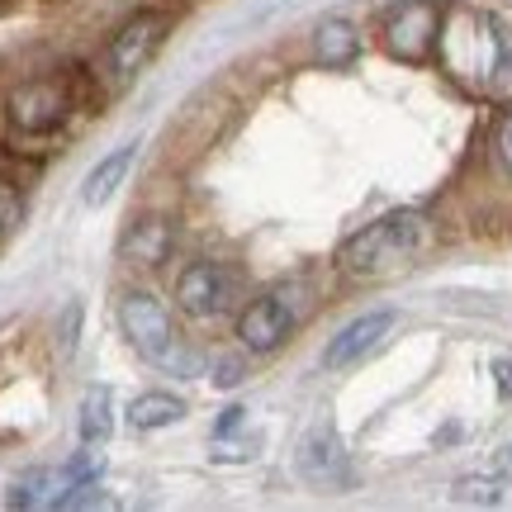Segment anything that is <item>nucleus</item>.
Segmentation results:
<instances>
[{
	"mask_svg": "<svg viewBox=\"0 0 512 512\" xmlns=\"http://www.w3.org/2000/svg\"><path fill=\"white\" fill-rule=\"evenodd\" d=\"M427 242H432V219L422 209H394V214L375 219L370 228H361L356 238H347L342 271L361 275V280H380V275L403 271Z\"/></svg>",
	"mask_w": 512,
	"mask_h": 512,
	"instance_id": "obj_1",
	"label": "nucleus"
},
{
	"mask_svg": "<svg viewBox=\"0 0 512 512\" xmlns=\"http://www.w3.org/2000/svg\"><path fill=\"white\" fill-rule=\"evenodd\" d=\"M119 328H124L128 347L143 351L152 366L176 370V375L200 370V356H195V351L176 337V323H171L166 304H162V299H152L147 290H128L124 299H119Z\"/></svg>",
	"mask_w": 512,
	"mask_h": 512,
	"instance_id": "obj_2",
	"label": "nucleus"
},
{
	"mask_svg": "<svg viewBox=\"0 0 512 512\" xmlns=\"http://www.w3.org/2000/svg\"><path fill=\"white\" fill-rule=\"evenodd\" d=\"M446 57L456 76L470 81H498L512 67V38L503 29V19L494 15H465L456 19V29L446 34Z\"/></svg>",
	"mask_w": 512,
	"mask_h": 512,
	"instance_id": "obj_3",
	"label": "nucleus"
},
{
	"mask_svg": "<svg viewBox=\"0 0 512 512\" xmlns=\"http://www.w3.org/2000/svg\"><path fill=\"white\" fill-rule=\"evenodd\" d=\"M304 309H309V299H304V285H294V280H285V285H275V290H266V294H256L252 304L238 313L242 347L256 351V356L285 347V337L299 328Z\"/></svg>",
	"mask_w": 512,
	"mask_h": 512,
	"instance_id": "obj_4",
	"label": "nucleus"
},
{
	"mask_svg": "<svg viewBox=\"0 0 512 512\" xmlns=\"http://www.w3.org/2000/svg\"><path fill=\"white\" fill-rule=\"evenodd\" d=\"M76 110L72 100V81L62 76H38V81H24L10 100H5V114H10V128L24 133V138H48L67 124V114Z\"/></svg>",
	"mask_w": 512,
	"mask_h": 512,
	"instance_id": "obj_5",
	"label": "nucleus"
},
{
	"mask_svg": "<svg viewBox=\"0 0 512 512\" xmlns=\"http://www.w3.org/2000/svg\"><path fill=\"white\" fill-rule=\"evenodd\" d=\"M238 299H242V280L228 261H209V256H200V261H190V266L176 275V304H181L190 318H200V323L233 313Z\"/></svg>",
	"mask_w": 512,
	"mask_h": 512,
	"instance_id": "obj_6",
	"label": "nucleus"
},
{
	"mask_svg": "<svg viewBox=\"0 0 512 512\" xmlns=\"http://www.w3.org/2000/svg\"><path fill=\"white\" fill-rule=\"evenodd\" d=\"M166 38V15H157V10H147V15H133L119 29V34L110 38V48H105V57H100V86H110V91H124L133 76L147 67V57L162 48Z\"/></svg>",
	"mask_w": 512,
	"mask_h": 512,
	"instance_id": "obj_7",
	"label": "nucleus"
},
{
	"mask_svg": "<svg viewBox=\"0 0 512 512\" xmlns=\"http://www.w3.org/2000/svg\"><path fill=\"white\" fill-rule=\"evenodd\" d=\"M384 48L399 57V62H422V57L437 48L441 38V10L437 0H399L380 24Z\"/></svg>",
	"mask_w": 512,
	"mask_h": 512,
	"instance_id": "obj_8",
	"label": "nucleus"
},
{
	"mask_svg": "<svg viewBox=\"0 0 512 512\" xmlns=\"http://www.w3.org/2000/svg\"><path fill=\"white\" fill-rule=\"evenodd\" d=\"M389 328H394V313H389V309L361 313L356 323H347V328L328 342V351H323V366H328V370H347V366H356V361H366L370 351L389 337Z\"/></svg>",
	"mask_w": 512,
	"mask_h": 512,
	"instance_id": "obj_9",
	"label": "nucleus"
},
{
	"mask_svg": "<svg viewBox=\"0 0 512 512\" xmlns=\"http://www.w3.org/2000/svg\"><path fill=\"white\" fill-rule=\"evenodd\" d=\"M81 484L76 470H29L10 484V508H72Z\"/></svg>",
	"mask_w": 512,
	"mask_h": 512,
	"instance_id": "obj_10",
	"label": "nucleus"
},
{
	"mask_svg": "<svg viewBox=\"0 0 512 512\" xmlns=\"http://www.w3.org/2000/svg\"><path fill=\"white\" fill-rule=\"evenodd\" d=\"M176 247V228L157 214H147V219H133L128 223L124 242H119V252L133 261V266H162L166 256Z\"/></svg>",
	"mask_w": 512,
	"mask_h": 512,
	"instance_id": "obj_11",
	"label": "nucleus"
},
{
	"mask_svg": "<svg viewBox=\"0 0 512 512\" xmlns=\"http://www.w3.org/2000/svg\"><path fill=\"white\" fill-rule=\"evenodd\" d=\"M294 460H299V475L309 484H342L347 479V451L332 432H309Z\"/></svg>",
	"mask_w": 512,
	"mask_h": 512,
	"instance_id": "obj_12",
	"label": "nucleus"
},
{
	"mask_svg": "<svg viewBox=\"0 0 512 512\" xmlns=\"http://www.w3.org/2000/svg\"><path fill=\"white\" fill-rule=\"evenodd\" d=\"M361 53V34L347 19H323L313 29V62L318 67H347L351 57Z\"/></svg>",
	"mask_w": 512,
	"mask_h": 512,
	"instance_id": "obj_13",
	"label": "nucleus"
},
{
	"mask_svg": "<svg viewBox=\"0 0 512 512\" xmlns=\"http://www.w3.org/2000/svg\"><path fill=\"white\" fill-rule=\"evenodd\" d=\"M185 418V403L171 399V394H138L133 408H128V422L138 432H152V427H171V422Z\"/></svg>",
	"mask_w": 512,
	"mask_h": 512,
	"instance_id": "obj_14",
	"label": "nucleus"
},
{
	"mask_svg": "<svg viewBox=\"0 0 512 512\" xmlns=\"http://www.w3.org/2000/svg\"><path fill=\"white\" fill-rule=\"evenodd\" d=\"M128 162H133V147H119L114 157H105V162H100L91 176H86V190H81V200H86V204H105V200H110L114 185L124 181Z\"/></svg>",
	"mask_w": 512,
	"mask_h": 512,
	"instance_id": "obj_15",
	"label": "nucleus"
},
{
	"mask_svg": "<svg viewBox=\"0 0 512 512\" xmlns=\"http://www.w3.org/2000/svg\"><path fill=\"white\" fill-rule=\"evenodd\" d=\"M110 389L105 384H95V389H86V399H81V441L86 446H95V441L110 437Z\"/></svg>",
	"mask_w": 512,
	"mask_h": 512,
	"instance_id": "obj_16",
	"label": "nucleus"
},
{
	"mask_svg": "<svg viewBox=\"0 0 512 512\" xmlns=\"http://www.w3.org/2000/svg\"><path fill=\"white\" fill-rule=\"evenodd\" d=\"M456 498H460V503H498V498H503V489H498V479H460Z\"/></svg>",
	"mask_w": 512,
	"mask_h": 512,
	"instance_id": "obj_17",
	"label": "nucleus"
},
{
	"mask_svg": "<svg viewBox=\"0 0 512 512\" xmlns=\"http://www.w3.org/2000/svg\"><path fill=\"white\" fill-rule=\"evenodd\" d=\"M15 223H19V190L0 176V238H10Z\"/></svg>",
	"mask_w": 512,
	"mask_h": 512,
	"instance_id": "obj_18",
	"label": "nucleus"
},
{
	"mask_svg": "<svg viewBox=\"0 0 512 512\" xmlns=\"http://www.w3.org/2000/svg\"><path fill=\"white\" fill-rule=\"evenodd\" d=\"M494 162L512 176V110L503 114V119H498V128H494Z\"/></svg>",
	"mask_w": 512,
	"mask_h": 512,
	"instance_id": "obj_19",
	"label": "nucleus"
},
{
	"mask_svg": "<svg viewBox=\"0 0 512 512\" xmlns=\"http://www.w3.org/2000/svg\"><path fill=\"white\" fill-rule=\"evenodd\" d=\"M214 380H219V384H238V380H242V370L233 366V361H223V375H214Z\"/></svg>",
	"mask_w": 512,
	"mask_h": 512,
	"instance_id": "obj_20",
	"label": "nucleus"
},
{
	"mask_svg": "<svg viewBox=\"0 0 512 512\" xmlns=\"http://www.w3.org/2000/svg\"><path fill=\"white\" fill-rule=\"evenodd\" d=\"M498 475H512V446L503 451V456H498Z\"/></svg>",
	"mask_w": 512,
	"mask_h": 512,
	"instance_id": "obj_21",
	"label": "nucleus"
}]
</instances>
